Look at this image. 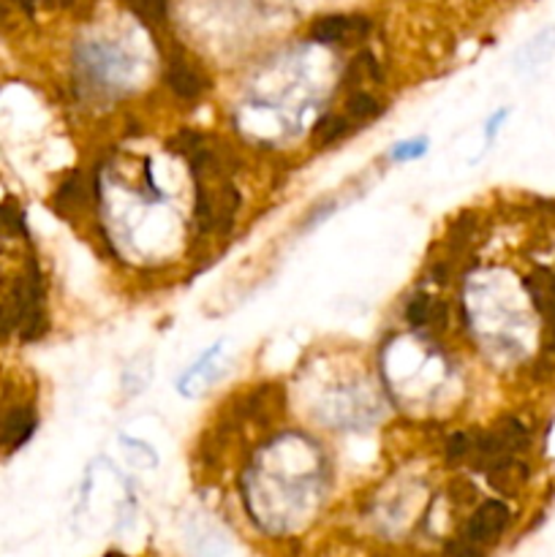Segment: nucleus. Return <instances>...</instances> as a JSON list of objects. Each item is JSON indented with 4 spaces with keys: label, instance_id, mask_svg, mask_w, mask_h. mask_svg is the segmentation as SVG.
Instances as JSON below:
<instances>
[{
    "label": "nucleus",
    "instance_id": "2",
    "mask_svg": "<svg viewBox=\"0 0 555 557\" xmlns=\"http://www.w3.org/2000/svg\"><path fill=\"white\" fill-rule=\"evenodd\" d=\"M370 33L368 16L332 14L310 25V38L319 44H359Z\"/></svg>",
    "mask_w": 555,
    "mask_h": 557
},
{
    "label": "nucleus",
    "instance_id": "9",
    "mask_svg": "<svg viewBox=\"0 0 555 557\" xmlns=\"http://www.w3.org/2000/svg\"><path fill=\"white\" fill-rule=\"evenodd\" d=\"M348 128H351V125H348V117H343V114H324V117L313 125V145H335L337 139H343V136L348 134Z\"/></svg>",
    "mask_w": 555,
    "mask_h": 557
},
{
    "label": "nucleus",
    "instance_id": "1",
    "mask_svg": "<svg viewBox=\"0 0 555 557\" xmlns=\"http://www.w3.org/2000/svg\"><path fill=\"white\" fill-rule=\"evenodd\" d=\"M506 525H509V509H506L501 500H488V504L479 506L473 511L471 520L466 522V531H462V539H468L477 547H488V544H495L501 536H504Z\"/></svg>",
    "mask_w": 555,
    "mask_h": 557
},
{
    "label": "nucleus",
    "instance_id": "15",
    "mask_svg": "<svg viewBox=\"0 0 555 557\" xmlns=\"http://www.w3.org/2000/svg\"><path fill=\"white\" fill-rule=\"evenodd\" d=\"M444 557H484V555H482V547H477V544H471L468 539L460 536L446 542Z\"/></svg>",
    "mask_w": 555,
    "mask_h": 557
},
{
    "label": "nucleus",
    "instance_id": "6",
    "mask_svg": "<svg viewBox=\"0 0 555 557\" xmlns=\"http://www.w3.org/2000/svg\"><path fill=\"white\" fill-rule=\"evenodd\" d=\"M90 196V185H87V174L85 172H74L54 194V210L58 212H74L79 210L82 205Z\"/></svg>",
    "mask_w": 555,
    "mask_h": 557
},
{
    "label": "nucleus",
    "instance_id": "12",
    "mask_svg": "<svg viewBox=\"0 0 555 557\" xmlns=\"http://www.w3.org/2000/svg\"><path fill=\"white\" fill-rule=\"evenodd\" d=\"M131 5L134 14L141 16V22L147 25H161L166 20V3L169 0H125Z\"/></svg>",
    "mask_w": 555,
    "mask_h": 557
},
{
    "label": "nucleus",
    "instance_id": "10",
    "mask_svg": "<svg viewBox=\"0 0 555 557\" xmlns=\"http://www.w3.org/2000/svg\"><path fill=\"white\" fill-rule=\"evenodd\" d=\"M381 114V103L375 101L370 92L365 90H357L348 96L346 101V117L348 120H357V123H368V120L379 117Z\"/></svg>",
    "mask_w": 555,
    "mask_h": 557
},
{
    "label": "nucleus",
    "instance_id": "13",
    "mask_svg": "<svg viewBox=\"0 0 555 557\" xmlns=\"http://www.w3.org/2000/svg\"><path fill=\"white\" fill-rule=\"evenodd\" d=\"M468 451H471V433H452L449 441L444 446V455L449 462H462L468 460Z\"/></svg>",
    "mask_w": 555,
    "mask_h": 557
},
{
    "label": "nucleus",
    "instance_id": "16",
    "mask_svg": "<svg viewBox=\"0 0 555 557\" xmlns=\"http://www.w3.org/2000/svg\"><path fill=\"white\" fill-rule=\"evenodd\" d=\"M449 495L457 504H471V500L477 498V487H473V482H468V479H455V482L449 484Z\"/></svg>",
    "mask_w": 555,
    "mask_h": 557
},
{
    "label": "nucleus",
    "instance_id": "4",
    "mask_svg": "<svg viewBox=\"0 0 555 557\" xmlns=\"http://www.w3.org/2000/svg\"><path fill=\"white\" fill-rule=\"evenodd\" d=\"M36 428V417L27 406H11L0 411V446L3 449H16L25 444Z\"/></svg>",
    "mask_w": 555,
    "mask_h": 557
},
{
    "label": "nucleus",
    "instance_id": "3",
    "mask_svg": "<svg viewBox=\"0 0 555 557\" xmlns=\"http://www.w3.org/2000/svg\"><path fill=\"white\" fill-rule=\"evenodd\" d=\"M526 288L531 294L533 305L542 313L544 324V348L555 351V272L550 270H536L526 277Z\"/></svg>",
    "mask_w": 555,
    "mask_h": 557
},
{
    "label": "nucleus",
    "instance_id": "17",
    "mask_svg": "<svg viewBox=\"0 0 555 557\" xmlns=\"http://www.w3.org/2000/svg\"><path fill=\"white\" fill-rule=\"evenodd\" d=\"M11 3L20 5L22 11H27V14H33V11H36V5H38V0H11Z\"/></svg>",
    "mask_w": 555,
    "mask_h": 557
},
{
    "label": "nucleus",
    "instance_id": "7",
    "mask_svg": "<svg viewBox=\"0 0 555 557\" xmlns=\"http://www.w3.org/2000/svg\"><path fill=\"white\" fill-rule=\"evenodd\" d=\"M370 82H381V69L375 63V58L370 52H359L351 63L343 71V85L348 90L357 92L362 85H370Z\"/></svg>",
    "mask_w": 555,
    "mask_h": 557
},
{
    "label": "nucleus",
    "instance_id": "14",
    "mask_svg": "<svg viewBox=\"0 0 555 557\" xmlns=\"http://www.w3.org/2000/svg\"><path fill=\"white\" fill-rule=\"evenodd\" d=\"M430 305H433V299H428V297H414V299H408V305H406V319H408V324L417 326V330H422V326H428Z\"/></svg>",
    "mask_w": 555,
    "mask_h": 557
},
{
    "label": "nucleus",
    "instance_id": "11",
    "mask_svg": "<svg viewBox=\"0 0 555 557\" xmlns=\"http://www.w3.org/2000/svg\"><path fill=\"white\" fill-rule=\"evenodd\" d=\"M495 435L504 441L506 449H509L511 455H517V451H522L528 446V430L522 428L515 417L501 419V422L495 424Z\"/></svg>",
    "mask_w": 555,
    "mask_h": 557
},
{
    "label": "nucleus",
    "instance_id": "8",
    "mask_svg": "<svg viewBox=\"0 0 555 557\" xmlns=\"http://www.w3.org/2000/svg\"><path fill=\"white\" fill-rule=\"evenodd\" d=\"M488 476H490V484H493V487L498 490V493L511 495V493H517V487H520L522 482H526L528 468L522 466V462H517V457H515V460H509V462H506V466H501V468H495V471H490Z\"/></svg>",
    "mask_w": 555,
    "mask_h": 557
},
{
    "label": "nucleus",
    "instance_id": "5",
    "mask_svg": "<svg viewBox=\"0 0 555 557\" xmlns=\"http://www.w3.org/2000/svg\"><path fill=\"white\" fill-rule=\"evenodd\" d=\"M166 82L180 98H188V101H190V98H199L201 90H205V79H201L199 71H196L194 65L185 63L180 54H174V58L169 60Z\"/></svg>",
    "mask_w": 555,
    "mask_h": 557
}]
</instances>
